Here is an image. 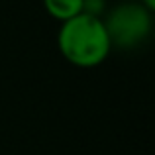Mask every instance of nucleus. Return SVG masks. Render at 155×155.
Returning <instances> with one entry per match:
<instances>
[{
  "instance_id": "nucleus-1",
  "label": "nucleus",
  "mask_w": 155,
  "mask_h": 155,
  "mask_svg": "<svg viewBox=\"0 0 155 155\" xmlns=\"http://www.w3.org/2000/svg\"><path fill=\"white\" fill-rule=\"evenodd\" d=\"M57 47L69 63L79 69L98 67L112 51L102 18L84 12L61 24L57 34Z\"/></svg>"
},
{
  "instance_id": "nucleus-2",
  "label": "nucleus",
  "mask_w": 155,
  "mask_h": 155,
  "mask_svg": "<svg viewBox=\"0 0 155 155\" xmlns=\"http://www.w3.org/2000/svg\"><path fill=\"white\" fill-rule=\"evenodd\" d=\"M153 12L140 2H122L102 16L112 47L132 49L149 38L153 28Z\"/></svg>"
},
{
  "instance_id": "nucleus-3",
  "label": "nucleus",
  "mask_w": 155,
  "mask_h": 155,
  "mask_svg": "<svg viewBox=\"0 0 155 155\" xmlns=\"http://www.w3.org/2000/svg\"><path fill=\"white\" fill-rule=\"evenodd\" d=\"M43 8L59 24L83 14V0H43Z\"/></svg>"
},
{
  "instance_id": "nucleus-4",
  "label": "nucleus",
  "mask_w": 155,
  "mask_h": 155,
  "mask_svg": "<svg viewBox=\"0 0 155 155\" xmlns=\"http://www.w3.org/2000/svg\"><path fill=\"white\" fill-rule=\"evenodd\" d=\"M83 12L102 18L106 14V0H83Z\"/></svg>"
},
{
  "instance_id": "nucleus-5",
  "label": "nucleus",
  "mask_w": 155,
  "mask_h": 155,
  "mask_svg": "<svg viewBox=\"0 0 155 155\" xmlns=\"http://www.w3.org/2000/svg\"><path fill=\"white\" fill-rule=\"evenodd\" d=\"M140 4H141V6H145L149 12L155 10V0H140Z\"/></svg>"
}]
</instances>
